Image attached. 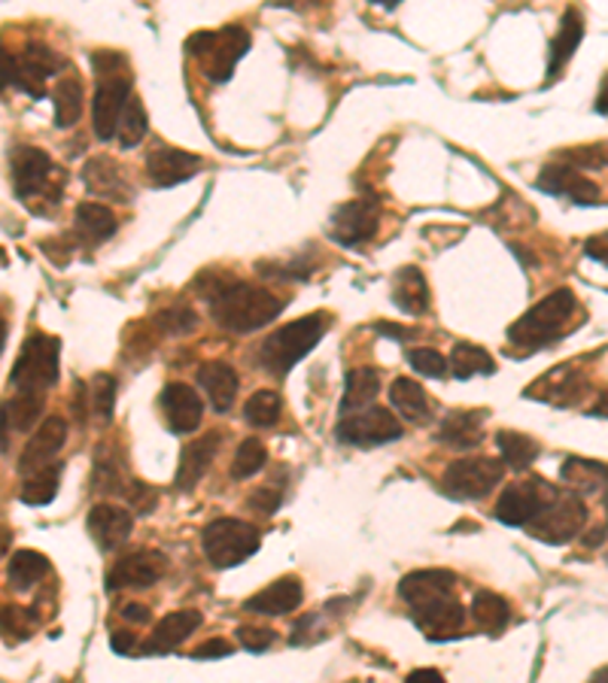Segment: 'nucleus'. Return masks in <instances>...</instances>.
<instances>
[{
	"mask_svg": "<svg viewBox=\"0 0 608 683\" xmlns=\"http://www.w3.org/2000/svg\"><path fill=\"white\" fill-rule=\"evenodd\" d=\"M457 574L445 569H420L405 574L399 595L411 611L413 626L429 641H450L462 635L466 611L453 595Z\"/></svg>",
	"mask_w": 608,
	"mask_h": 683,
	"instance_id": "nucleus-1",
	"label": "nucleus"
},
{
	"mask_svg": "<svg viewBox=\"0 0 608 683\" xmlns=\"http://www.w3.org/2000/svg\"><path fill=\"white\" fill-rule=\"evenodd\" d=\"M205 298L213 322L226 331H235V334H250V331L271 325L287 308L283 298H277L275 292L259 289V285L243 283V280L210 283Z\"/></svg>",
	"mask_w": 608,
	"mask_h": 683,
	"instance_id": "nucleus-2",
	"label": "nucleus"
},
{
	"mask_svg": "<svg viewBox=\"0 0 608 683\" xmlns=\"http://www.w3.org/2000/svg\"><path fill=\"white\" fill-rule=\"evenodd\" d=\"M575 310H578V298L569 289H557L548 298H541L536 308L527 310L515 325H508V343L520 353H539L569 331Z\"/></svg>",
	"mask_w": 608,
	"mask_h": 683,
	"instance_id": "nucleus-3",
	"label": "nucleus"
},
{
	"mask_svg": "<svg viewBox=\"0 0 608 683\" xmlns=\"http://www.w3.org/2000/svg\"><path fill=\"white\" fill-rule=\"evenodd\" d=\"M92 64L94 77H98V89L92 98V128L98 140L110 143V140H116L119 115L134 91V80H131L126 58L116 56V52H98Z\"/></svg>",
	"mask_w": 608,
	"mask_h": 683,
	"instance_id": "nucleus-4",
	"label": "nucleus"
},
{
	"mask_svg": "<svg viewBox=\"0 0 608 683\" xmlns=\"http://www.w3.org/2000/svg\"><path fill=\"white\" fill-rule=\"evenodd\" d=\"M322 331H326L322 313H310V317H301L296 322H287L283 329H277L275 334L265 338L256 359L271 376H287L320 343Z\"/></svg>",
	"mask_w": 608,
	"mask_h": 683,
	"instance_id": "nucleus-5",
	"label": "nucleus"
},
{
	"mask_svg": "<svg viewBox=\"0 0 608 683\" xmlns=\"http://www.w3.org/2000/svg\"><path fill=\"white\" fill-rule=\"evenodd\" d=\"M186 52L196 58L207 80L229 82L238 61L250 52V34L238 24H229L222 31H198L186 40Z\"/></svg>",
	"mask_w": 608,
	"mask_h": 683,
	"instance_id": "nucleus-6",
	"label": "nucleus"
},
{
	"mask_svg": "<svg viewBox=\"0 0 608 683\" xmlns=\"http://www.w3.org/2000/svg\"><path fill=\"white\" fill-rule=\"evenodd\" d=\"M262 538L253 523H243V520H231V516H219L213 523H207L201 532V550H205L207 562L213 569H235L247 559L259 553Z\"/></svg>",
	"mask_w": 608,
	"mask_h": 683,
	"instance_id": "nucleus-7",
	"label": "nucleus"
},
{
	"mask_svg": "<svg viewBox=\"0 0 608 683\" xmlns=\"http://www.w3.org/2000/svg\"><path fill=\"white\" fill-rule=\"evenodd\" d=\"M61 68V58L43 43H28L22 52H10L0 46V86L19 89L31 98H43L47 80Z\"/></svg>",
	"mask_w": 608,
	"mask_h": 683,
	"instance_id": "nucleus-8",
	"label": "nucleus"
},
{
	"mask_svg": "<svg viewBox=\"0 0 608 683\" xmlns=\"http://www.w3.org/2000/svg\"><path fill=\"white\" fill-rule=\"evenodd\" d=\"M12 185H16V194L19 201L37 210V201L40 198H49V204H58L61 201V185L64 180L56 182V164L49 159L43 149L37 147H22L12 149Z\"/></svg>",
	"mask_w": 608,
	"mask_h": 683,
	"instance_id": "nucleus-9",
	"label": "nucleus"
},
{
	"mask_svg": "<svg viewBox=\"0 0 608 683\" xmlns=\"http://www.w3.org/2000/svg\"><path fill=\"white\" fill-rule=\"evenodd\" d=\"M58 362H61V341L43 331H31L28 341L22 343V353L12 364L10 386L19 389H40L47 392L58 383Z\"/></svg>",
	"mask_w": 608,
	"mask_h": 683,
	"instance_id": "nucleus-10",
	"label": "nucleus"
},
{
	"mask_svg": "<svg viewBox=\"0 0 608 683\" xmlns=\"http://www.w3.org/2000/svg\"><path fill=\"white\" fill-rule=\"evenodd\" d=\"M587 523V504L575 492H560L554 495L545 508H541L532 520L527 523L529 535L539 538L541 544H569L572 538H578V532L585 529Z\"/></svg>",
	"mask_w": 608,
	"mask_h": 683,
	"instance_id": "nucleus-11",
	"label": "nucleus"
},
{
	"mask_svg": "<svg viewBox=\"0 0 608 683\" xmlns=\"http://www.w3.org/2000/svg\"><path fill=\"white\" fill-rule=\"evenodd\" d=\"M335 438L345 446H359V450L383 446L402 438V422L390 410L368 404L356 413H345L341 422L335 425Z\"/></svg>",
	"mask_w": 608,
	"mask_h": 683,
	"instance_id": "nucleus-12",
	"label": "nucleus"
},
{
	"mask_svg": "<svg viewBox=\"0 0 608 683\" xmlns=\"http://www.w3.org/2000/svg\"><path fill=\"white\" fill-rule=\"evenodd\" d=\"M502 478H506V465L499 459L478 455V459L450 462L445 478H441V486L459 501H481L502 483Z\"/></svg>",
	"mask_w": 608,
	"mask_h": 683,
	"instance_id": "nucleus-13",
	"label": "nucleus"
},
{
	"mask_svg": "<svg viewBox=\"0 0 608 683\" xmlns=\"http://www.w3.org/2000/svg\"><path fill=\"white\" fill-rule=\"evenodd\" d=\"M557 495V486H551L548 480L541 478H529V480H517L511 486L502 490L499 501H496L494 516L502 525H511V529H520L527 525L536 513L548 504V501Z\"/></svg>",
	"mask_w": 608,
	"mask_h": 683,
	"instance_id": "nucleus-14",
	"label": "nucleus"
},
{
	"mask_svg": "<svg viewBox=\"0 0 608 683\" xmlns=\"http://www.w3.org/2000/svg\"><path fill=\"white\" fill-rule=\"evenodd\" d=\"M380 225V201L378 198H353L332 213V225H329V238L341 247H356L366 243L378 234Z\"/></svg>",
	"mask_w": 608,
	"mask_h": 683,
	"instance_id": "nucleus-15",
	"label": "nucleus"
},
{
	"mask_svg": "<svg viewBox=\"0 0 608 683\" xmlns=\"http://www.w3.org/2000/svg\"><path fill=\"white\" fill-rule=\"evenodd\" d=\"M168 571V556L159 550H134L128 556L116 559L107 571V592L116 590H150L152 583Z\"/></svg>",
	"mask_w": 608,
	"mask_h": 683,
	"instance_id": "nucleus-16",
	"label": "nucleus"
},
{
	"mask_svg": "<svg viewBox=\"0 0 608 683\" xmlns=\"http://www.w3.org/2000/svg\"><path fill=\"white\" fill-rule=\"evenodd\" d=\"M536 185H539L541 192L562 194V198H569L572 204L581 207H597L606 201L597 182L587 180L585 173L572 168V164H545Z\"/></svg>",
	"mask_w": 608,
	"mask_h": 683,
	"instance_id": "nucleus-17",
	"label": "nucleus"
},
{
	"mask_svg": "<svg viewBox=\"0 0 608 683\" xmlns=\"http://www.w3.org/2000/svg\"><path fill=\"white\" fill-rule=\"evenodd\" d=\"M587 389H590V380L575 364H560V368H554L551 374L536 380L527 389V395L536 401H548L554 408H572V404L585 399Z\"/></svg>",
	"mask_w": 608,
	"mask_h": 683,
	"instance_id": "nucleus-18",
	"label": "nucleus"
},
{
	"mask_svg": "<svg viewBox=\"0 0 608 683\" xmlns=\"http://www.w3.org/2000/svg\"><path fill=\"white\" fill-rule=\"evenodd\" d=\"M161 410L173 434H192L205 420V404L196 389L186 383H168L161 389Z\"/></svg>",
	"mask_w": 608,
	"mask_h": 683,
	"instance_id": "nucleus-19",
	"label": "nucleus"
},
{
	"mask_svg": "<svg viewBox=\"0 0 608 683\" xmlns=\"http://www.w3.org/2000/svg\"><path fill=\"white\" fill-rule=\"evenodd\" d=\"M68 444V422L61 416H47L43 425L37 429V434H31V441L24 444L22 459H19V474H31L37 468L56 462L58 453Z\"/></svg>",
	"mask_w": 608,
	"mask_h": 683,
	"instance_id": "nucleus-20",
	"label": "nucleus"
},
{
	"mask_svg": "<svg viewBox=\"0 0 608 683\" xmlns=\"http://www.w3.org/2000/svg\"><path fill=\"white\" fill-rule=\"evenodd\" d=\"M198 171H201V159L192 152H183V149L156 147L147 155V177L159 189H171V185L192 180Z\"/></svg>",
	"mask_w": 608,
	"mask_h": 683,
	"instance_id": "nucleus-21",
	"label": "nucleus"
},
{
	"mask_svg": "<svg viewBox=\"0 0 608 683\" xmlns=\"http://www.w3.org/2000/svg\"><path fill=\"white\" fill-rule=\"evenodd\" d=\"M219 444H222V434L210 432L205 438H196L180 450V465H177V478H173V486L180 492H192L201 483L213 459L219 453Z\"/></svg>",
	"mask_w": 608,
	"mask_h": 683,
	"instance_id": "nucleus-22",
	"label": "nucleus"
},
{
	"mask_svg": "<svg viewBox=\"0 0 608 683\" xmlns=\"http://www.w3.org/2000/svg\"><path fill=\"white\" fill-rule=\"evenodd\" d=\"M201 626V611L196 607H183V611H173V614L161 616L159 626L147 641H143V656H165L183 644L186 637L198 632Z\"/></svg>",
	"mask_w": 608,
	"mask_h": 683,
	"instance_id": "nucleus-23",
	"label": "nucleus"
},
{
	"mask_svg": "<svg viewBox=\"0 0 608 683\" xmlns=\"http://www.w3.org/2000/svg\"><path fill=\"white\" fill-rule=\"evenodd\" d=\"M89 535L103 553L110 550H119L131 538V529H134V516L126 508H116V504H94L89 511Z\"/></svg>",
	"mask_w": 608,
	"mask_h": 683,
	"instance_id": "nucleus-24",
	"label": "nucleus"
},
{
	"mask_svg": "<svg viewBox=\"0 0 608 683\" xmlns=\"http://www.w3.org/2000/svg\"><path fill=\"white\" fill-rule=\"evenodd\" d=\"M301 599H305L301 581L299 577H292V574H287V577H280V581H275L271 586H265L262 592H256L253 599H247L243 607L253 611V614L283 616L292 614V611L301 604Z\"/></svg>",
	"mask_w": 608,
	"mask_h": 683,
	"instance_id": "nucleus-25",
	"label": "nucleus"
},
{
	"mask_svg": "<svg viewBox=\"0 0 608 683\" xmlns=\"http://www.w3.org/2000/svg\"><path fill=\"white\" fill-rule=\"evenodd\" d=\"M238 371L229 362H207L198 368V386L207 392V401L217 413H229L238 399Z\"/></svg>",
	"mask_w": 608,
	"mask_h": 683,
	"instance_id": "nucleus-26",
	"label": "nucleus"
},
{
	"mask_svg": "<svg viewBox=\"0 0 608 683\" xmlns=\"http://www.w3.org/2000/svg\"><path fill=\"white\" fill-rule=\"evenodd\" d=\"M581 37H585V19H581V12L578 10H569L562 12V22H560V31H557V37L551 40V49H548V80H545V86H551L554 80H560L562 68L572 61L575 49H578V43H581Z\"/></svg>",
	"mask_w": 608,
	"mask_h": 683,
	"instance_id": "nucleus-27",
	"label": "nucleus"
},
{
	"mask_svg": "<svg viewBox=\"0 0 608 683\" xmlns=\"http://www.w3.org/2000/svg\"><path fill=\"white\" fill-rule=\"evenodd\" d=\"M43 408H47V392L19 389L16 399L0 408V438H7L10 432H31Z\"/></svg>",
	"mask_w": 608,
	"mask_h": 683,
	"instance_id": "nucleus-28",
	"label": "nucleus"
},
{
	"mask_svg": "<svg viewBox=\"0 0 608 683\" xmlns=\"http://www.w3.org/2000/svg\"><path fill=\"white\" fill-rule=\"evenodd\" d=\"M484 422H487V410H453L445 416L436 438L453 450H469L481 444Z\"/></svg>",
	"mask_w": 608,
	"mask_h": 683,
	"instance_id": "nucleus-29",
	"label": "nucleus"
},
{
	"mask_svg": "<svg viewBox=\"0 0 608 683\" xmlns=\"http://www.w3.org/2000/svg\"><path fill=\"white\" fill-rule=\"evenodd\" d=\"M82 182H86V189L92 194L116 198V201H128L126 173H122V168H119L110 155H94V159L86 161Z\"/></svg>",
	"mask_w": 608,
	"mask_h": 683,
	"instance_id": "nucleus-30",
	"label": "nucleus"
},
{
	"mask_svg": "<svg viewBox=\"0 0 608 683\" xmlns=\"http://www.w3.org/2000/svg\"><path fill=\"white\" fill-rule=\"evenodd\" d=\"M392 304L405 310V313H411V317H423L426 310H429L432 295H429V283H426L420 268L408 264V268L396 273V280H392Z\"/></svg>",
	"mask_w": 608,
	"mask_h": 683,
	"instance_id": "nucleus-31",
	"label": "nucleus"
},
{
	"mask_svg": "<svg viewBox=\"0 0 608 683\" xmlns=\"http://www.w3.org/2000/svg\"><path fill=\"white\" fill-rule=\"evenodd\" d=\"M471 620H475V626L484 629L487 635H502L508 620H511L508 599H502L499 592L490 590L475 592V599H471Z\"/></svg>",
	"mask_w": 608,
	"mask_h": 683,
	"instance_id": "nucleus-32",
	"label": "nucleus"
},
{
	"mask_svg": "<svg viewBox=\"0 0 608 683\" xmlns=\"http://www.w3.org/2000/svg\"><path fill=\"white\" fill-rule=\"evenodd\" d=\"M392 408L402 413V420L408 422H426L432 401L426 395V389L420 383H413L411 376H396L390 386Z\"/></svg>",
	"mask_w": 608,
	"mask_h": 683,
	"instance_id": "nucleus-33",
	"label": "nucleus"
},
{
	"mask_svg": "<svg viewBox=\"0 0 608 683\" xmlns=\"http://www.w3.org/2000/svg\"><path fill=\"white\" fill-rule=\"evenodd\" d=\"M380 392V374L375 368H353L347 371L345 380V399H341V416L345 413H356V410L368 408L371 401L378 399Z\"/></svg>",
	"mask_w": 608,
	"mask_h": 683,
	"instance_id": "nucleus-34",
	"label": "nucleus"
},
{
	"mask_svg": "<svg viewBox=\"0 0 608 683\" xmlns=\"http://www.w3.org/2000/svg\"><path fill=\"white\" fill-rule=\"evenodd\" d=\"M58 483H61V462H49V465L37 468L31 474H24L22 483V501L31 508H47L58 495Z\"/></svg>",
	"mask_w": 608,
	"mask_h": 683,
	"instance_id": "nucleus-35",
	"label": "nucleus"
},
{
	"mask_svg": "<svg viewBox=\"0 0 608 683\" xmlns=\"http://www.w3.org/2000/svg\"><path fill=\"white\" fill-rule=\"evenodd\" d=\"M448 371L457 376V380H469V376L475 374L490 376L496 374V362L494 355L487 353V350H481V346L459 341L453 343V353H450L448 359Z\"/></svg>",
	"mask_w": 608,
	"mask_h": 683,
	"instance_id": "nucleus-36",
	"label": "nucleus"
},
{
	"mask_svg": "<svg viewBox=\"0 0 608 683\" xmlns=\"http://www.w3.org/2000/svg\"><path fill=\"white\" fill-rule=\"evenodd\" d=\"M52 101H56V125L58 128H73L80 122L82 115V82L77 73L61 77L52 91Z\"/></svg>",
	"mask_w": 608,
	"mask_h": 683,
	"instance_id": "nucleus-37",
	"label": "nucleus"
},
{
	"mask_svg": "<svg viewBox=\"0 0 608 683\" xmlns=\"http://www.w3.org/2000/svg\"><path fill=\"white\" fill-rule=\"evenodd\" d=\"M562 483H569V490L578 492H597L606 486V465L594 462V459H578L569 455L560 468Z\"/></svg>",
	"mask_w": 608,
	"mask_h": 683,
	"instance_id": "nucleus-38",
	"label": "nucleus"
},
{
	"mask_svg": "<svg viewBox=\"0 0 608 683\" xmlns=\"http://www.w3.org/2000/svg\"><path fill=\"white\" fill-rule=\"evenodd\" d=\"M49 574V559L37 550H16L10 559V586L12 590H31L37 581Z\"/></svg>",
	"mask_w": 608,
	"mask_h": 683,
	"instance_id": "nucleus-39",
	"label": "nucleus"
},
{
	"mask_svg": "<svg viewBox=\"0 0 608 683\" xmlns=\"http://www.w3.org/2000/svg\"><path fill=\"white\" fill-rule=\"evenodd\" d=\"M496 446H499L502 462H506L511 471H524V468L532 465L541 453L539 441H532L529 434L520 432H499L496 434Z\"/></svg>",
	"mask_w": 608,
	"mask_h": 683,
	"instance_id": "nucleus-40",
	"label": "nucleus"
},
{
	"mask_svg": "<svg viewBox=\"0 0 608 683\" xmlns=\"http://www.w3.org/2000/svg\"><path fill=\"white\" fill-rule=\"evenodd\" d=\"M116 228H119V222H116L110 207L94 204V201H82V204L77 207V231H80L82 238L107 240L113 238Z\"/></svg>",
	"mask_w": 608,
	"mask_h": 683,
	"instance_id": "nucleus-41",
	"label": "nucleus"
},
{
	"mask_svg": "<svg viewBox=\"0 0 608 683\" xmlns=\"http://www.w3.org/2000/svg\"><path fill=\"white\" fill-rule=\"evenodd\" d=\"M150 131V119H147V107L140 101L138 94L131 91L126 110L119 115V128H116V140L122 143V149H134Z\"/></svg>",
	"mask_w": 608,
	"mask_h": 683,
	"instance_id": "nucleus-42",
	"label": "nucleus"
},
{
	"mask_svg": "<svg viewBox=\"0 0 608 683\" xmlns=\"http://www.w3.org/2000/svg\"><path fill=\"white\" fill-rule=\"evenodd\" d=\"M128 483L131 480L126 478L122 459H116L113 453L107 455V446H101L94 455V490L103 495H126Z\"/></svg>",
	"mask_w": 608,
	"mask_h": 683,
	"instance_id": "nucleus-43",
	"label": "nucleus"
},
{
	"mask_svg": "<svg viewBox=\"0 0 608 683\" xmlns=\"http://www.w3.org/2000/svg\"><path fill=\"white\" fill-rule=\"evenodd\" d=\"M280 413H283V399H280V392H275V389H259V392H253V395L247 399V404H243V420L256 425V429H271V425H277Z\"/></svg>",
	"mask_w": 608,
	"mask_h": 683,
	"instance_id": "nucleus-44",
	"label": "nucleus"
},
{
	"mask_svg": "<svg viewBox=\"0 0 608 683\" xmlns=\"http://www.w3.org/2000/svg\"><path fill=\"white\" fill-rule=\"evenodd\" d=\"M265 462H268V450H265L262 441H259V438H247V441H241V446H238V453H235L231 478L235 480L256 478V474L265 468Z\"/></svg>",
	"mask_w": 608,
	"mask_h": 683,
	"instance_id": "nucleus-45",
	"label": "nucleus"
},
{
	"mask_svg": "<svg viewBox=\"0 0 608 683\" xmlns=\"http://www.w3.org/2000/svg\"><path fill=\"white\" fill-rule=\"evenodd\" d=\"M92 410L94 416L101 425H110L113 422V410H116V376L113 374H98L92 380Z\"/></svg>",
	"mask_w": 608,
	"mask_h": 683,
	"instance_id": "nucleus-46",
	"label": "nucleus"
},
{
	"mask_svg": "<svg viewBox=\"0 0 608 683\" xmlns=\"http://www.w3.org/2000/svg\"><path fill=\"white\" fill-rule=\"evenodd\" d=\"M408 364H411L417 374L429 376V380H441L448 374V359L432 350V346H417V350H408Z\"/></svg>",
	"mask_w": 608,
	"mask_h": 683,
	"instance_id": "nucleus-47",
	"label": "nucleus"
},
{
	"mask_svg": "<svg viewBox=\"0 0 608 683\" xmlns=\"http://www.w3.org/2000/svg\"><path fill=\"white\" fill-rule=\"evenodd\" d=\"M156 325H159L161 331H168V334H192V331L198 329V317L196 310L171 308L161 310L159 317H156Z\"/></svg>",
	"mask_w": 608,
	"mask_h": 683,
	"instance_id": "nucleus-48",
	"label": "nucleus"
},
{
	"mask_svg": "<svg viewBox=\"0 0 608 683\" xmlns=\"http://www.w3.org/2000/svg\"><path fill=\"white\" fill-rule=\"evenodd\" d=\"M37 620V611H22V607H3L0 611V635L12 641V632H19V641L31 635L28 629Z\"/></svg>",
	"mask_w": 608,
	"mask_h": 683,
	"instance_id": "nucleus-49",
	"label": "nucleus"
},
{
	"mask_svg": "<svg viewBox=\"0 0 608 683\" xmlns=\"http://www.w3.org/2000/svg\"><path fill=\"white\" fill-rule=\"evenodd\" d=\"M280 501H283V486L268 483V486L256 490L253 495L247 499V508H253V511H259L262 516H271V513H277V508H280Z\"/></svg>",
	"mask_w": 608,
	"mask_h": 683,
	"instance_id": "nucleus-50",
	"label": "nucleus"
},
{
	"mask_svg": "<svg viewBox=\"0 0 608 683\" xmlns=\"http://www.w3.org/2000/svg\"><path fill=\"white\" fill-rule=\"evenodd\" d=\"M275 629H265V626H241L238 629V641L243 644V650H250V653H265V650L275 644Z\"/></svg>",
	"mask_w": 608,
	"mask_h": 683,
	"instance_id": "nucleus-51",
	"label": "nucleus"
},
{
	"mask_svg": "<svg viewBox=\"0 0 608 683\" xmlns=\"http://www.w3.org/2000/svg\"><path fill=\"white\" fill-rule=\"evenodd\" d=\"M562 161H572V168H602L606 164V149L602 143L599 147H587V149H572V152H560Z\"/></svg>",
	"mask_w": 608,
	"mask_h": 683,
	"instance_id": "nucleus-52",
	"label": "nucleus"
},
{
	"mask_svg": "<svg viewBox=\"0 0 608 683\" xmlns=\"http://www.w3.org/2000/svg\"><path fill=\"white\" fill-rule=\"evenodd\" d=\"M235 653V644L226 641V637H210L201 647H196L192 660H222V656H231Z\"/></svg>",
	"mask_w": 608,
	"mask_h": 683,
	"instance_id": "nucleus-53",
	"label": "nucleus"
},
{
	"mask_svg": "<svg viewBox=\"0 0 608 683\" xmlns=\"http://www.w3.org/2000/svg\"><path fill=\"white\" fill-rule=\"evenodd\" d=\"M128 486H131V490H128L126 495L131 499V504H134V511L150 513L152 504H156V495H152L150 486H147V483H140V480H131Z\"/></svg>",
	"mask_w": 608,
	"mask_h": 683,
	"instance_id": "nucleus-54",
	"label": "nucleus"
},
{
	"mask_svg": "<svg viewBox=\"0 0 608 683\" xmlns=\"http://www.w3.org/2000/svg\"><path fill=\"white\" fill-rule=\"evenodd\" d=\"M134 644H138V635H134V632H113V635H110V647H113V653H119V656L131 653Z\"/></svg>",
	"mask_w": 608,
	"mask_h": 683,
	"instance_id": "nucleus-55",
	"label": "nucleus"
},
{
	"mask_svg": "<svg viewBox=\"0 0 608 683\" xmlns=\"http://www.w3.org/2000/svg\"><path fill=\"white\" fill-rule=\"evenodd\" d=\"M122 616H126L128 623H134V626H143V623H150L152 620L147 604H126V607H122Z\"/></svg>",
	"mask_w": 608,
	"mask_h": 683,
	"instance_id": "nucleus-56",
	"label": "nucleus"
},
{
	"mask_svg": "<svg viewBox=\"0 0 608 683\" xmlns=\"http://www.w3.org/2000/svg\"><path fill=\"white\" fill-rule=\"evenodd\" d=\"M375 331H378V334H390V338H396V341H405V338H413V334H417L413 329H405V325H390V322H380V325H375Z\"/></svg>",
	"mask_w": 608,
	"mask_h": 683,
	"instance_id": "nucleus-57",
	"label": "nucleus"
},
{
	"mask_svg": "<svg viewBox=\"0 0 608 683\" xmlns=\"http://www.w3.org/2000/svg\"><path fill=\"white\" fill-rule=\"evenodd\" d=\"M445 681V674L438 672V669H417V672L408 674V683H441Z\"/></svg>",
	"mask_w": 608,
	"mask_h": 683,
	"instance_id": "nucleus-58",
	"label": "nucleus"
},
{
	"mask_svg": "<svg viewBox=\"0 0 608 683\" xmlns=\"http://www.w3.org/2000/svg\"><path fill=\"white\" fill-rule=\"evenodd\" d=\"M587 255H590V259H597L599 264H606V234L587 240Z\"/></svg>",
	"mask_w": 608,
	"mask_h": 683,
	"instance_id": "nucleus-59",
	"label": "nucleus"
},
{
	"mask_svg": "<svg viewBox=\"0 0 608 683\" xmlns=\"http://www.w3.org/2000/svg\"><path fill=\"white\" fill-rule=\"evenodd\" d=\"M597 113L606 115V77H602V89H599V101H597Z\"/></svg>",
	"mask_w": 608,
	"mask_h": 683,
	"instance_id": "nucleus-60",
	"label": "nucleus"
},
{
	"mask_svg": "<svg viewBox=\"0 0 608 683\" xmlns=\"http://www.w3.org/2000/svg\"><path fill=\"white\" fill-rule=\"evenodd\" d=\"M3 346H7V319L0 313V353H3Z\"/></svg>",
	"mask_w": 608,
	"mask_h": 683,
	"instance_id": "nucleus-61",
	"label": "nucleus"
},
{
	"mask_svg": "<svg viewBox=\"0 0 608 683\" xmlns=\"http://www.w3.org/2000/svg\"><path fill=\"white\" fill-rule=\"evenodd\" d=\"M371 3H378V7H383V10H396L402 0H371Z\"/></svg>",
	"mask_w": 608,
	"mask_h": 683,
	"instance_id": "nucleus-62",
	"label": "nucleus"
}]
</instances>
